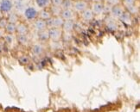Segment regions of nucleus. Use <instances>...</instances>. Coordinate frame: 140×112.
<instances>
[{
  "label": "nucleus",
  "instance_id": "obj_19",
  "mask_svg": "<svg viewBox=\"0 0 140 112\" xmlns=\"http://www.w3.org/2000/svg\"><path fill=\"white\" fill-rule=\"evenodd\" d=\"M17 20H18V17H17V16H16V14L10 13V15H9V17H8V19H7V21H8V22L15 23V22H16Z\"/></svg>",
  "mask_w": 140,
  "mask_h": 112
},
{
  "label": "nucleus",
  "instance_id": "obj_9",
  "mask_svg": "<svg viewBox=\"0 0 140 112\" xmlns=\"http://www.w3.org/2000/svg\"><path fill=\"white\" fill-rule=\"evenodd\" d=\"M62 29L65 32H70L74 30V20H64L63 24H62Z\"/></svg>",
  "mask_w": 140,
  "mask_h": 112
},
{
  "label": "nucleus",
  "instance_id": "obj_11",
  "mask_svg": "<svg viewBox=\"0 0 140 112\" xmlns=\"http://www.w3.org/2000/svg\"><path fill=\"white\" fill-rule=\"evenodd\" d=\"M81 16H82L83 19L86 21H91V20H93L94 14L93 13L91 9H86L84 11L81 12Z\"/></svg>",
  "mask_w": 140,
  "mask_h": 112
},
{
  "label": "nucleus",
  "instance_id": "obj_24",
  "mask_svg": "<svg viewBox=\"0 0 140 112\" xmlns=\"http://www.w3.org/2000/svg\"><path fill=\"white\" fill-rule=\"evenodd\" d=\"M63 0H51V4L55 6H61Z\"/></svg>",
  "mask_w": 140,
  "mask_h": 112
},
{
  "label": "nucleus",
  "instance_id": "obj_10",
  "mask_svg": "<svg viewBox=\"0 0 140 112\" xmlns=\"http://www.w3.org/2000/svg\"><path fill=\"white\" fill-rule=\"evenodd\" d=\"M34 27L37 31H41L44 30L47 28V24H46V21L42 19H37L34 23Z\"/></svg>",
  "mask_w": 140,
  "mask_h": 112
},
{
  "label": "nucleus",
  "instance_id": "obj_16",
  "mask_svg": "<svg viewBox=\"0 0 140 112\" xmlns=\"http://www.w3.org/2000/svg\"><path fill=\"white\" fill-rule=\"evenodd\" d=\"M73 4L74 3L72 0H63L61 7L62 10H68V9L73 8Z\"/></svg>",
  "mask_w": 140,
  "mask_h": 112
},
{
  "label": "nucleus",
  "instance_id": "obj_7",
  "mask_svg": "<svg viewBox=\"0 0 140 112\" xmlns=\"http://www.w3.org/2000/svg\"><path fill=\"white\" fill-rule=\"evenodd\" d=\"M92 11H93V14L95 15H100L104 12V10H105V6L102 3H94V4L92 5Z\"/></svg>",
  "mask_w": 140,
  "mask_h": 112
},
{
  "label": "nucleus",
  "instance_id": "obj_27",
  "mask_svg": "<svg viewBox=\"0 0 140 112\" xmlns=\"http://www.w3.org/2000/svg\"><path fill=\"white\" fill-rule=\"evenodd\" d=\"M107 2L113 5H117L119 3V0H107Z\"/></svg>",
  "mask_w": 140,
  "mask_h": 112
},
{
  "label": "nucleus",
  "instance_id": "obj_2",
  "mask_svg": "<svg viewBox=\"0 0 140 112\" xmlns=\"http://www.w3.org/2000/svg\"><path fill=\"white\" fill-rule=\"evenodd\" d=\"M24 16L28 21H33L38 16V12L34 7H28L24 10Z\"/></svg>",
  "mask_w": 140,
  "mask_h": 112
},
{
  "label": "nucleus",
  "instance_id": "obj_22",
  "mask_svg": "<svg viewBox=\"0 0 140 112\" xmlns=\"http://www.w3.org/2000/svg\"><path fill=\"white\" fill-rule=\"evenodd\" d=\"M135 2H136V0H124V5L126 6L127 8L130 7V6L134 5Z\"/></svg>",
  "mask_w": 140,
  "mask_h": 112
},
{
  "label": "nucleus",
  "instance_id": "obj_1",
  "mask_svg": "<svg viewBox=\"0 0 140 112\" xmlns=\"http://www.w3.org/2000/svg\"><path fill=\"white\" fill-rule=\"evenodd\" d=\"M64 20L60 16H51L49 19L46 21L47 27L49 28H61L63 24Z\"/></svg>",
  "mask_w": 140,
  "mask_h": 112
},
{
  "label": "nucleus",
  "instance_id": "obj_29",
  "mask_svg": "<svg viewBox=\"0 0 140 112\" xmlns=\"http://www.w3.org/2000/svg\"><path fill=\"white\" fill-rule=\"evenodd\" d=\"M0 18H1V15H0Z\"/></svg>",
  "mask_w": 140,
  "mask_h": 112
},
{
  "label": "nucleus",
  "instance_id": "obj_14",
  "mask_svg": "<svg viewBox=\"0 0 140 112\" xmlns=\"http://www.w3.org/2000/svg\"><path fill=\"white\" fill-rule=\"evenodd\" d=\"M5 30L7 33L9 34H13L16 31V26L15 23H11V22H8L5 26Z\"/></svg>",
  "mask_w": 140,
  "mask_h": 112
},
{
  "label": "nucleus",
  "instance_id": "obj_26",
  "mask_svg": "<svg viewBox=\"0 0 140 112\" xmlns=\"http://www.w3.org/2000/svg\"><path fill=\"white\" fill-rule=\"evenodd\" d=\"M20 62L22 63V64H27L28 62H29V59H28V57H25V56H24V57L20 58Z\"/></svg>",
  "mask_w": 140,
  "mask_h": 112
},
{
  "label": "nucleus",
  "instance_id": "obj_23",
  "mask_svg": "<svg viewBox=\"0 0 140 112\" xmlns=\"http://www.w3.org/2000/svg\"><path fill=\"white\" fill-rule=\"evenodd\" d=\"M7 23H8V21H7V19H5V18H3V17L0 18V29H4Z\"/></svg>",
  "mask_w": 140,
  "mask_h": 112
},
{
  "label": "nucleus",
  "instance_id": "obj_13",
  "mask_svg": "<svg viewBox=\"0 0 140 112\" xmlns=\"http://www.w3.org/2000/svg\"><path fill=\"white\" fill-rule=\"evenodd\" d=\"M37 6L41 9H46L51 4V0H36Z\"/></svg>",
  "mask_w": 140,
  "mask_h": 112
},
{
  "label": "nucleus",
  "instance_id": "obj_20",
  "mask_svg": "<svg viewBox=\"0 0 140 112\" xmlns=\"http://www.w3.org/2000/svg\"><path fill=\"white\" fill-rule=\"evenodd\" d=\"M17 40L19 41V43L21 44H26L28 41V38L26 36V34H23V35H18Z\"/></svg>",
  "mask_w": 140,
  "mask_h": 112
},
{
  "label": "nucleus",
  "instance_id": "obj_4",
  "mask_svg": "<svg viewBox=\"0 0 140 112\" xmlns=\"http://www.w3.org/2000/svg\"><path fill=\"white\" fill-rule=\"evenodd\" d=\"M61 30H60V28H50L49 30V38L53 41H58L61 36Z\"/></svg>",
  "mask_w": 140,
  "mask_h": 112
},
{
  "label": "nucleus",
  "instance_id": "obj_18",
  "mask_svg": "<svg viewBox=\"0 0 140 112\" xmlns=\"http://www.w3.org/2000/svg\"><path fill=\"white\" fill-rule=\"evenodd\" d=\"M38 38L41 41H45V40L49 39V31H46L45 30H41V31H38Z\"/></svg>",
  "mask_w": 140,
  "mask_h": 112
},
{
  "label": "nucleus",
  "instance_id": "obj_5",
  "mask_svg": "<svg viewBox=\"0 0 140 112\" xmlns=\"http://www.w3.org/2000/svg\"><path fill=\"white\" fill-rule=\"evenodd\" d=\"M124 10L122 8V6L118 5V4L113 5L111 9V14L114 18H120L124 14Z\"/></svg>",
  "mask_w": 140,
  "mask_h": 112
},
{
  "label": "nucleus",
  "instance_id": "obj_6",
  "mask_svg": "<svg viewBox=\"0 0 140 112\" xmlns=\"http://www.w3.org/2000/svg\"><path fill=\"white\" fill-rule=\"evenodd\" d=\"M73 8L74 9V10L78 13H81L82 11L87 9V4L85 1H82V0H78L76 2L74 3L73 4Z\"/></svg>",
  "mask_w": 140,
  "mask_h": 112
},
{
  "label": "nucleus",
  "instance_id": "obj_15",
  "mask_svg": "<svg viewBox=\"0 0 140 112\" xmlns=\"http://www.w3.org/2000/svg\"><path fill=\"white\" fill-rule=\"evenodd\" d=\"M61 6H55V5H52L51 6V14H52V16H58L61 15Z\"/></svg>",
  "mask_w": 140,
  "mask_h": 112
},
{
  "label": "nucleus",
  "instance_id": "obj_28",
  "mask_svg": "<svg viewBox=\"0 0 140 112\" xmlns=\"http://www.w3.org/2000/svg\"><path fill=\"white\" fill-rule=\"evenodd\" d=\"M3 36V29H0V37H2Z\"/></svg>",
  "mask_w": 140,
  "mask_h": 112
},
{
  "label": "nucleus",
  "instance_id": "obj_21",
  "mask_svg": "<svg viewBox=\"0 0 140 112\" xmlns=\"http://www.w3.org/2000/svg\"><path fill=\"white\" fill-rule=\"evenodd\" d=\"M33 52L35 54L39 55L42 53V47L41 45H35L33 47Z\"/></svg>",
  "mask_w": 140,
  "mask_h": 112
},
{
  "label": "nucleus",
  "instance_id": "obj_25",
  "mask_svg": "<svg viewBox=\"0 0 140 112\" xmlns=\"http://www.w3.org/2000/svg\"><path fill=\"white\" fill-rule=\"evenodd\" d=\"M4 40H5V41L7 42V43L10 44L12 42V41H13V39H12V36H10V35H8V36H6L5 37H4Z\"/></svg>",
  "mask_w": 140,
  "mask_h": 112
},
{
  "label": "nucleus",
  "instance_id": "obj_12",
  "mask_svg": "<svg viewBox=\"0 0 140 112\" xmlns=\"http://www.w3.org/2000/svg\"><path fill=\"white\" fill-rule=\"evenodd\" d=\"M38 16H40V19H42L44 21H47L48 19H49L52 16L51 11L49 10H47V9H42L41 12L38 14Z\"/></svg>",
  "mask_w": 140,
  "mask_h": 112
},
{
  "label": "nucleus",
  "instance_id": "obj_8",
  "mask_svg": "<svg viewBox=\"0 0 140 112\" xmlns=\"http://www.w3.org/2000/svg\"><path fill=\"white\" fill-rule=\"evenodd\" d=\"M61 17L63 20H73L74 17V11H73L72 9L62 10L61 12Z\"/></svg>",
  "mask_w": 140,
  "mask_h": 112
},
{
  "label": "nucleus",
  "instance_id": "obj_17",
  "mask_svg": "<svg viewBox=\"0 0 140 112\" xmlns=\"http://www.w3.org/2000/svg\"><path fill=\"white\" fill-rule=\"evenodd\" d=\"M16 31L19 35H23V34H26L28 32V28L24 23H20L16 26Z\"/></svg>",
  "mask_w": 140,
  "mask_h": 112
},
{
  "label": "nucleus",
  "instance_id": "obj_3",
  "mask_svg": "<svg viewBox=\"0 0 140 112\" xmlns=\"http://www.w3.org/2000/svg\"><path fill=\"white\" fill-rule=\"evenodd\" d=\"M13 4L10 0H2L0 3V11L2 13H8L11 10Z\"/></svg>",
  "mask_w": 140,
  "mask_h": 112
}]
</instances>
